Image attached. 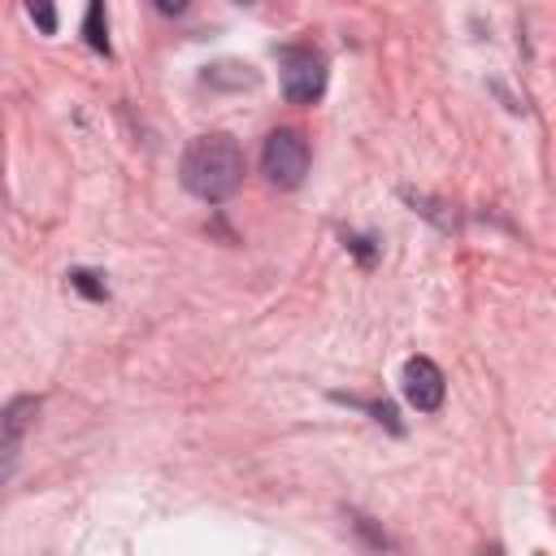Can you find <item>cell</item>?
I'll use <instances>...</instances> for the list:
<instances>
[{
    "instance_id": "6da1fadb",
    "label": "cell",
    "mask_w": 556,
    "mask_h": 556,
    "mask_svg": "<svg viewBox=\"0 0 556 556\" xmlns=\"http://www.w3.org/2000/svg\"><path fill=\"white\" fill-rule=\"evenodd\" d=\"M178 174H182V187L191 195L217 204V200L239 191V182H243V152H239V143L230 135L213 130V135H200V139L187 143Z\"/></svg>"
},
{
    "instance_id": "7a4b0ae2",
    "label": "cell",
    "mask_w": 556,
    "mask_h": 556,
    "mask_svg": "<svg viewBox=\"0 0 556 556\" xmlns=\"http://www.w3.org/2000/svg\"><path fill=\"white\" fill-rule=\"evenodd\" d=\"M261 169H265V178L274 187H300L304 174H308V143H304V135L291 130V126L274 130L265 139V148H261Z\"/></svg>"
},
{
    "instance_id": "3957f363",
    "label": "cell",
    "mask_w": 556,
    "mask_h": 556,
    "mask_svg": "<svg viewBox=\"0 0 556 556\" xmlns=\"http://www.w3.org/2000/svg\"><path fill=\"white\" fill-rule=\"evenodd\" d=\"M282 91L291 104H313L326 91V61L313 48H282Z\"/></svg>"
},
{
    "instance_id": "277c9868",
    "label": "cell",
    "mask_w": 556,
    "mask_h": 556,
    "mask_svg": "<svg viewBox=\"0 0 556 556\" xmlns=\"http://www.w3.org/2000/svg\"><path fill=\"white\" fill-rule=\"evenodd\" d=\"M404 395L417 413H434L443 404V374L430 356H413L404 365Z\"/></svg>"
},
{
    "instance_id": "5b68a950",
    "label": "cell",
    "mask_w": 556,
    "mask_h": 556,
    "mask_svg": "<svg viewBox=\"0 0 556 556\" xmlns=\"http://www.w3.org/2000/svg\"><path fill=\"white\" fill-rule=\"evenodd\" d=\"M39 413V400H13L4 413H0V482L9 478L13 460H17V443L30 426V417Z\"/></svg>"
},
{
    "instance_id": "8992f818",
    "label": "cell",
    "mask_w": 556,
    "mask_h": 556,
    "mask_svg": "<svg viewBox=\"0 0 556 556\" xmlns=\"http://www.w3.org/2000/svg\"><path fill=\"white\" fill-rule=\"evenodd\" d=\"M83 35L96 52H109V35H104V0H91L87 4V22H83Z\"/></svg>"
},
{
    "instance_id": "52a82bcc",
    "label": "cell",
    "mask_w": 556,
    "mask_h": 556,
    "mask_svg": "<svg viewBox=\"0 0 556 556\" xmlns=\"http://www.w3.org/2000/svg\"><path fill=\"white\" fill-rule=\"evenodd\" d=\"M26 13L35 17V26H39L43 35L56 30V9H52V0H26Z\"/></svg>"
},
{
    "instance_id": "ba28073f",
    "label": "cell",
    "mask_w": 556,
    "mask_h": 556,
    "mask_svg": "<svg viewBox=\"0 0 556 556\" xmlns=\"http://www.w3.org/2000/svg\"><path fill=\"white\" fill-rule=\"evenodd\" d=\"M70 282H74L83 295H91V300H104V282H100V274H91V269H74V274H70Z\"/></svg>"
},
{
    "instance_id": "9c48e42d",
    "label": "cell",
    "mask_w": 556,
    "mask_h": 556,
    "mask_svg": "<svg viewBox=\"0 0 556 556\" xmlns=\"http://www.w3.org/2000/svg\"><path fill=\"white\" fill-rule=\"evenodd\" d=\"M156 9H161L165 17H178V13L187 9V0H156Z\"/></svg>"
},
{
    "instance_id": "30bf717a",
    "label": "cell",
    "mask_w": 556,
    "mask_h": 556,
    "mask_svg": "<svg viewBox=\"0 0 556 556\" xmlns=\"http://www.w3.org/2000/svg\"><path fill=\"white\" fill-rule=\"evenodd\" d=\"M239 4H252V0H239Z\"/></svg>"
}]
</instances>
